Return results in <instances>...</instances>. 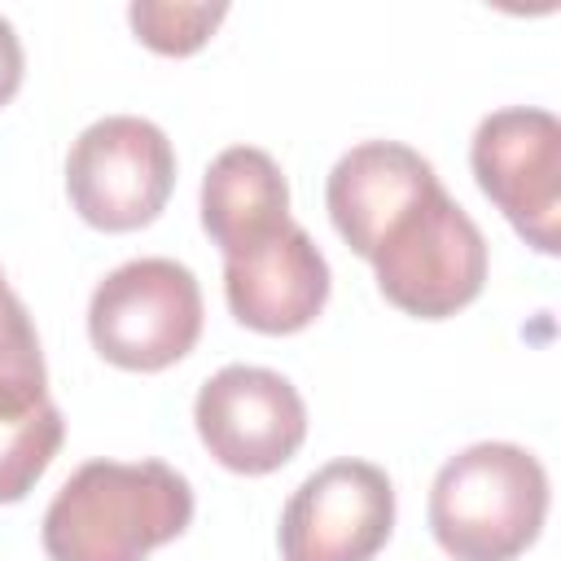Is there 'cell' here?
Listing matches in <instances>:
<instances>
[{
    "label": "cell",
    "instance_id": "6da1fadb",
    "mask_svg": "<svg viewBox=\"0 0 561 561\" xmlns=\"http://www.w3.org/2000/svg\"><path fill=\"white\" fill-rule=\"evenodd\" d=\"M193 522V486L162 460H88L44 513L48 561H145Z\"/></svg>",
    "mask_w": 561,
    "mask_h": 561
},
{
    "label": "cell",
    "instance_id": "52a82bcc",
    "mask_svg": "<svg viewBox=\"0 0 561 561\" xmlns=\"http://www.w3.org/2000/svg\"><path fill=\"white\" fill-rule=\"evenodd\" d=\"M197 434L206 451L245 478L272 473L307 438V403L302 394L272 368L228 364L219 368L193 403Z\"/></svg>",
    "mask_w": 561,
    "mask_h": 561
},
{
    "label": "cell",
    "instance_id": "277c9868",
    "mask_svg": "<svg viewBox=\"0 0 561 561\" xmlns=\"http://www.w3.org/2000/svg\"><path fill=\"white\" fill-rule=\"evenodd\" d=\"M92 346L131 373H158L184 359L202 333L197 276L175 259H131L114 267L88 302Z\"/></svg>",
    "mask_w": 561,
    "mask_h": 561
},
{
    "label": "cell",
    "instance_id": "5b68a950",
    "mask_svg": "<svg viewBox=\"0 0 561 561\" xmlns=\"http://www.w3.org/2000/svg\"><path fill=\"white\" fill-rule=\"evenodd\" d=\"M175 188V149L158 123L105 114L79 131L66 158V193L101 232H131L162 215Z\"/></svg>",
    "mask_w": 561,
    "mask_h": 561
},
{
    "label": "cell",
    "instance_id": "9c48e42d",
    "mask_svg": "<svg viewBox=\"0 0 561 561\" xmlns=\"http://www.w3.org/2000/svg\"><path fill=\"white\" fill-rule=\"evenodd\" d=\"M61 412L48 399L44 351L22 298L0 289V504H18L61 447Z\"/></svg>",
    "mask_w": 561,
    "mask_h": 561
},
{
    "label": "cell",
    "instance_id": "3957f363",
    "mask_svg": "<svg viewBox=\"0 0 561 561\" xmlns=\"http://www.w3.org/2000/svg\"><path fill=\"white\" fill-rule=\"evenodd\" d=\"M368 263L377 272L381 294L399 311L443 320L482 294L486 241L482 228L438 184L381 237Z\"/></svg>",
    "mask_w": 561,
    "mask_h": 561
},
{
    "label": "cell",
    "instance_id": "9a60e30c",
    "mask_svg": "<svg viewBox=\"0 0 561 561\" xmlns=\"http://www.w3.org/2000/svg\"><path fill=\"white\" fill-rule=\"evenodd\" d=\"M0 289H4V280H0Z\"/></svg>",
    "mask_w": 561,
    "mask_h": 561
},
{
    "label": "cell",
    "instance_id": "7c38bea8",
    "mask_svg": "<svg viewBox=\"0 0 561 561\" xmlns=\"http://www.w3.org/2000/svg\"><path fill=\"white\" fill-rule=\"evenodd\" d=\"M289 224V184L272 153L232 145L202 180V228L228 254H241Z\"/></svg>",
    "mask_w": 561,
    "mask_h": 561
},
{
    "label": "cell",
    "instance_id": "ba28073f",
    "mask_svg": "<svg viewBox=\"0 0 561 561\" xmlns=\"http://www.w3.org/2000/svg\"><path fill=\"white\" fill-rule=\"evenodd\" d=\"M394 530V486L368 460H333L302 478L280 513L285 561H373Z\"/></svg>",
    "mask_w": 561,
    "mask_h": 561
},
{
    "label": "cell",
    "instance_id": "5bb4252c",
    "mask_svg": "<svg viewBox=\"0 0 561 561\" xmlns=\"http://www.w3.org/2000/svg\"><path fill=\"white\" fill-rule=\"evenodd\" d=\"M18 88H22V44L13 22L0 18V105H9Z\"/></svg>",
    "mask_w": 561,
    "mask_h": 561
},
{
    "label": "cell",
    "instance_id": "4fadbf2b",
    "mask_svg": "<svg viewBox=\"0 0 561 561\" xmlns=\"http://www.w3.org/2000/svg\"><path fill=\"white\" fill-rule=\"evenodd\" d=\"M228 4H184V0H136L127 9V22L136 31L140 44H149L153 53L167 57H188L197 53L210 31L224 22Z\"/></svg>",
    "mask_w": 561,
    "mask_h": 561
},
{
    "label": "cell",
    "instance_id": "8992f818",
    "mask_svg": "<svg viewBox=\"0 0 561 561\" xmlns=\"http://www.w3.org/2000/svg\"><path fill=\"white\" fill-rule=\"evenodd\" d=\"M478 188L539 254L561 250V123L548 110L508 105L478 123L469 149Z\"/></svg>",
    "mask_w": 561,
    "mask_h": 561
},
{
    "label": "cell",
    "instance_id": "8fae6325",
    "mask_svg": "<svg viewBox=\"0 0 561 561\" xmlns=\"http://www.w3.org/2000/svg\"><path fill=\"white\" fill-rule=\"evenodd\" d=\"M434 188L438 175L416 149L399 140H364L351 153H342L329 171L324 202L342 241L359 259H373L381 237Z\"/></svg>",
    "mask_w": 561,
    "mask_h": 561
},
{
    "label": "cell",
    "instance_id": "30bf717a",
    "mask_svg": "<svg viewBox=\"0 0 561 561\" xmlns=\"http://www.w3.org/2000/svg\"><path fill=\"white\" fill-rule=\"evenodd\" d=\"M224 298L254 333H298L329 302V263L289 219L259 245L224 259Z\"/></svg>",
    "mask_w": 561,
    "mask_h": 561
},
{
    "label": "cell",
    "instance_id": "7a4b0ae2",
    "mask_svg": "<svg viewBox=\"0 0 561 561\" xmlns=\"http://www.w3.org/2000/svg\"><path fill=\"white\" fill-rule=\"evenodd\" d=\"M548 517V473L517 443L456 451L430 486V530L456 561H513Z\"/></svg>",
    "mask_w": 561,
    "mask_h": 561
}]
</instances>
